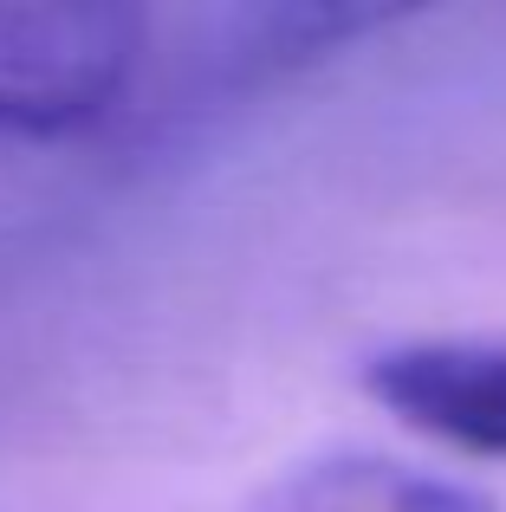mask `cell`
Returning a JSON list of instances; mask_svg holds the SVG:
<instances>
[{"mask_svg": "<svg viewBox=\"0 0 506 512\" xmlns=\"http://www.w3.org/2000/svg\"><path fill=\"white\" fill-rule=\"evenodd\" d=\"M260 512H500L487 493L383 454H331L279 480Z\"/></svg>", "mask_w": 506, "mask_h": 512, "instance_id": "obj_2", "label": "cell"}, {"mask_svg": "<svg viewBox=\"0 0 506 512\" xmlns=\"http://www.w3.org/2000/svg\"><path fill=\"white\" fill-rule=\"evenodd\" d=\"M357 383L416 435L474 461H506V344L409 338L364 357Z\"/></svg>", "mask_w": 506, "mask_h": 512, "instance_id": "obj_1", "label": "cell"}]
</instances>
